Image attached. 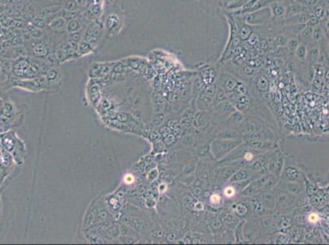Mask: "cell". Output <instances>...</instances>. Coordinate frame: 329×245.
I'll use <instances>...</instances> for the list:
<instances>
[{
    "mask_svg": "<svg viewBox=\"0 0 329 245\" xmlns=\"http://www.w3.org/2000/svg\"><path fill=\"white\" fill-rule=\"evenodd\" d=\"M262 202L267 208L272 209L275 206V198L274 195L270 192L264 193L262 196Z\"/></svg>",
    "mask_w": 329,
    "mask_h": 245,
    "instance_id": "cell-9",
    "label": "cell"
},
{
    "mask_svg": "<svg viewBox=\"0 0 329 245\" xmlns=\"http://www.w3.org/2000/svg\"><path fill=\"white\" fill-rule=\"evenodd\" d=\"M311 36H312V39L315 42H318L321 40L323 37V29L320 25H315L312 27V32H311Z\"/></svg>",
    "mask_w": 329,
    "mask_h": 245,
    "instance_id": "cell-12",
    "label": "cell"
},
{
    "mask_svg": "<svg viewBox=\"0 0 329 245\" xmlns=\"http://www.w3.org/2000/svg\"><path fill=\"white\" fill-rule=\"evenodd\" d=\"M244 71H245V73L247 74H248V75H252V74H253V73H254V69H253V68H252L251 66H250V67L248 66V67L246 68Z\"/></svg>",
    "mask_w": 329,
    "mask_h": 245,
    "instance_id": "cell-31",
    "label": "cell"
},
{
    "mask_svg": "<svg viewBox=\"0 0 329 245\" xmlns=\"http://www.w3.org/2000/svg\"><path fill=\"white\" fill-rule=\"evenodd\" d=\"M250 34H251V30H250V28L248 27V25L243 26L239 31V34L241 36V38H243V39L248 38L250 36Z\"/></svg>",
    "mask_w": 329,
    "mask_h": 245,
    "instance_id": "cell-24",
    "label": "cell"
},
{
    "mask_svg": "<svg viewBox=\"0 0 329 245\" xmlns=\"http://www.w3.org/2000/svg\"><path fill=\"white\" fill-rule=\"evenodd\" d=\"M257 86H258V88H260V90H262V91L267 90V88H268V80H267L266 78L264 77V76H261V77L260 78L259 81H258Z\"/></svg>",
    "mask_w": 329,
    "mask_h": 245,
    "instance_id": "cell-21",
    "label": "cell"
},
{
    "mask_svg": "<svg viewBox=\"0 0 329 245\" xmlns=\"http://www.w3.org/2000/svg\"><path fill=\"white\" fill-rule=\"evenodd\" d=\"M310 9L307 8L306 7L302 6L299 3H291L287 7H286L285 10V19L286 18H289V17L296 16V15L301 14L304 13H308L310 12Z\"/></svg>",
    "mask_w": 329,
    "mask_h": 245,
    "instance_id": "cell-4",
    "label": "cell"
},
{
    "mask_svg": "<svg viewBox=\"0 0 329 245\" xmlns=\"http://www.w3.org/2000/svg\"><path fill=\"white\" fill-rule=\"evenodd\" d=\"M237 136V133L235 132L233 130H224L220 134V138L223 139H233Z\"/></svg>",
    "mask_w": 329,
    "mask_h": 245,
    "instance_id": "cell-19",
    "label": "cell"
},
{
    "mask_svg": "<svg viewBox=\"0 0 329 245\" xmlns=\"http://www.w3.org/2000/svg\"><path fill=\"white\" fill-rule=\"evenodd\" d=\"M299 43H300L299 39H298L297 38L292 37V38L287 40V43L286 45L287 46V48H288V51H289V52L294 53L295 50L296 49V48H297V46L299 45Z\"/></svg>",
    "mask_w": 329,
    "mask_h": 245,
    "instance_id": "cell-15",
    "label": "cell"
},
{
    "mask_svg": "<svg viewBox=\"0 0 329 245\" xmlns=\"http://www.w3.org/2000/svg\"><path fill=\"white\" fill-rule=\"evenodd\" d=\"M186 180L187 181H184L185 184L192 185V184H193V181H195V178H194V176H187Z\"/></svg>",
    "mask_w": 329,
    "mask_h": 245,
    "instance_id": "cell-30",
    "label": "cell"
},
{
    "mask_svg": "<svg viewBox=\"0 0 329 245\" xmlns=\"http://www.w3.org/2000/svg\"><path fill=\"white\" fill-rule=\"evenodd\" d=\"M183 142V144H185V145H192V143L193 142V136H185Z\"/></svg>",
    "mask_w": 329,
    "mask_h": 245,
    "instance_id": "cell-29",
    "label": "cell"
},
{
    "mask_svg": "<svg viewBox=\"0 0 329 245\" xmlns=\"http://www.w3.org/2000/svg\"><path fill=\"white\" fill-rule=\"evenodd\" d=\"M270 18L271 13L269 8H264L255 13L247 15L244 21L248 25H260L267 22L268 20H270Z\"/></svg>",
    "mask_w": 329,
    "mask_h": 245,
    "instance_id": "cell-2",
    "label": "cell"
},
{
    "mask_svg": "<svg viewBox=\"0 0 329 245\" xmlns=\"http://www.w3.org/2000/svg\"><path fill=\"white\" fill-rule=\"evenodd\" d=\"M247 145L250 147H252V149L258 150V151L272 149L273 147L274 146L273 143L267 142V141H264V140H260V139L249 140L247 141Z\"/></svg>",
    "mask_w": 329,
    "mask_h": 245,
    "instance_id": "cell-5",
    "label": "cell"
},
{
    "mask_svg": "<svg viewBox=\"0 0 329 245\" xmlns=\"http://www.w3.org/2000/svg\"><path fill=\"white\" fill-rule=\"evenodd\" d=\"M287 191H289L290 192L293 193V194H296V195L300 193V187L299 186V185L295 184V183H287Z\"/></svg>",
    "mask_w": 329,
    "mask_h": 245,
    "instance_id": "cell-23",
    "label": "cell"
},
{
    "mask_svg": "<svg viewBox=\"0 0 329 245\" xmlns=\"http://www.w3.org/2000/svg\"><path fill=\"white\" fill-rule=\"evenodd\" d=\"M291 197H289L287 194H284V193H281L279 194V197H278V206H279L280 208H285L289 206V203H291V201L290 200Z\"/></svg>",
    "mask_w": 329,
    "mask_h": 245,
    "instance_id": "cell-10",
    "label": "cell"
},
{
    "mask_svg": "<svg viewBox=\"0 0 329 245\" xmlns=\"http://www.w3.org/2000/svg\"><path fill=\"white\" fill-rule=\"evenodd\" d=\"M306 24H296V25H285V33L289 36H299L302 30L306 27Z\"/></svg>",
    "mask_w": 329,
    "mask_h": 245,
    "instance_id": "cell-7",
    "label": "cell"
},
{
    "mask_svg": "<svg viewBox=\"0 0 329 245\" xmlns=\"http://www.w3.org/2000/svg\"><path fill=\"white\" fill-rule=\"evenodd\" d=\"M264 163H265L264 160L260 159V160H258V161H256L254 163H252V165L251 166V168H252V170H255V171H259V170H260L263 168V166L264 165Z\"/></svg>",
    "mask_w": 329,
    "mask_h": 245,
    "instance_id": "cell-25",
    "label": "cell"
},
{
    "mask_svg": "<svg viewBox=\"0 0 329 245\" xmlns=\"http://www.w3.org/2000/svg\"><path fill=\"white\" fill-rule=\"evenodd\" d=\"M319 55H320V53H319V48L315 47V48H313L310 50L307 51L306 59H309V61L315 62V61H317V59H319Z\"/></svg>",
    "mask_w": 329,
    "mask_h": 245,
    "instance_id": "cell-14",
    "label": "cell"
},
{
    "mask_svg": "<svg viewBox=\"0 0 329 245\" xmlns=\"http://www.w3.org/2000/svg\"><path fill=\"white\" fill-rule=\"evenodd\" d=\"M237 85V81L233 78H228L224 83V88L227 92H231Z\"/></svg>",
    "mask_w": 329,
    "mask_h": 245,
    "instance_id": "cell-17",
    "label": "cell"
},
{
    "mask_svg": "<svg viewBox=\"0 0 329 245\" xmlns=\"http://www.w3.org/2000/svg\"><path fill=\"white\" fill-rule=\"evenodd\" d=\"M241 140L233 139H219L214 140L211 144V153L215 159H220L226 155L237 148L241 145Z\"/></svg>",
    "mask_w": 329,
    "mask_h": 245,
    "instance_id": "cell-1",
    "label": "cell"
},
{
    "mask_svg": "<svg viewBox=\"0 0 329 245\" xmlns=\"http://www.w3.org/2000/svg\"><path fill=\"white\" fill-rule=\"evenodd\" d=\"M235 172H236V170L233 167H231V166L230 167H227L222 171L221 177H222V179H224V180H228V179H229L231 176H233Z\"/></svg>",
    "mask_w": 329,
    "mask_h": 245,
    "instance_id": "cell-16",
    "label": "cell"
},
{
    "mask_svg": "<svg viewBox=\"0 0 329 245\" xmlns=\"http://www.w3.org/2000/svg\"><path fill=\"white\" fill-rule=\"evenodd\" d=\"M215 101L217 100L218 102H223L226 99V94H225V91L224 88L219 87L215 90Z\"/></svg>",
    "mask_w": 329,
    "mask_h": 245,
    "instance_id": "cell-20",
    "label": "cell"
},
{
    "mask_svg": "<svg viewBox=\"0 0 329 245\" xmlns=\"http://www.w3.org/2000/svg\"><path fill=\"white\" fill-rule=\"evenodd\" d=\"M252 176V172L251 170H245V169H239L237 172H235L233 175L229 178V181L230 182H237V181H245Z\"/></svg>",
    "mask_w": 329,
    "mask_h": 245,
    "instance_id": "cell-6",
    "label": "cell"
},
{
    "mask_svg": "<svg viewBox=\"0 0 329 245\" xmlns=\"http://www.w3.org/2000/svg\"><path fill=\"white\" fill-rule=\"evenodd\" d=\"M320 0H291V3H296L302 6L306 7L307 8H313Z\"/></svg>",
    "mask_w": 329,
    "mask_h": 245,
    "instance_id": "cell-13",
    "label": "cell"
},
{
    "mask_svg": "<svg viewBox=\"0 0 329 245\" xmlns=\"http://www.w3.org/2000/svg\"><path fill=\"white\" fill-rule=\"evenodd\" d=\"M307 51H308L307 45L300 42L294 53H295L296 57L299 61H305L306 59V56H307Z\"/></svg>",
    "mask_w": 329,
    "mask_h": 245,
    "instance_id": "cell-8",
    "label": "cell"
},
{
    "mask_svg": "<svg viewBox=\"0 0 329 245\" xmlns=\"http://www.w3.org/2000/svg\"><path fill=\"white\" fill-rule=\"evenodd\" d=\"M242 120H243L242 115H241V114L237 113V112H236V113H233V115L230 116V118H229V120L233 122V124L238 123V122L241 121Z\"/></svg>",
    "mask_w": 329,
    "mask_h": 245,
    "instance_id": "cell-26",
    "label": "cell"
},
{
    "mask_svg": "<svg viewBox=\"0 0 329 245\" xmlns=\"http://www.w3.org/2000/svg\"><path fill=\"white\" fill-rule=\"evenodd\" d=\"M224 194L228 197H232L235 194V189L233 188V187H227L225 189V191H224Z\"/></svg>",
    "mask_w": 329,
    "mask_h": 245,
    "instance_id": "cell-27",
    "label": "cell"
},
{
    "mask_svg": "<svg viewBox=\"0 0 329 245\" xmlns=\"http://www.w3.org/2000/svg\"><path fill=\"white\" fill-rule=\"evenodd\" d=\"M212 101H213V98L211 96H208V95H206L203 92V94H201L199 96L198 105H199V106L201 107V109H203V108H206V107L209 106L212 103Z\"/></svg>",
    "mask_w": 329,
    "mask_h": 245,
    "instance_id": "cell-11",
    "label": "cell"
},
{
    "mask_svg": "<svg viewBox=\"0 0 329 245\" xmlns=\"http://www.w3.org/2000/svg\"><path fill=\"white\" fill-rule=\"evenodd\" d=\"M258 191H259L258 187L256 186L255 183L252 182V184L249 185V186L245 189V191H243V194L245 195H247V196H251V195H255Z\"/></svg>",
    "mask_w": 329,
    "mask_h": 245,
    "instance_id": "cell-18",
    "label": "cell"
},
{
    "mask_svg": "<svg viewBox=\"0 0 329 245\" xmlns=\"http://www.w3.org/2000/svg\"><path fill=\"white\" fill-rule=\"evenodd\" d=\"M210 201H211L212 203H219L220 201V195H215V194L213 195L211 197H210Z\"/></svg>",
    "mask_w": 329,
    "mask_h": 245,
    "instance_id": "cell-28",
    "label": "cell"
},
{
    "mask_svg": "<svg viewBox=\"0 0 329 245\" xmlns=\"http://www.w3.org/2000/svg\"><path fill=\"white\" fill-rule=\"evenodd\" d=\"M287 38L283 34H279L275 38V43L278 47L285 46L287 43Z\"/></svg>",
    "mask_w": 329,
    "mask_h": 245,
    "instance_id": "cell-22",
    "label": "cell"
},
{
    "mask_svg": "<svg viewBox=\"0 0 329 245\" xmlns=\"http://www.w3.org/2000/svg\"><path fill=\"white\" fill-rule=\"evenodd\" d=\"M271 13L270 20L273 21H283L285 19L286 7L280 2H274L271 3L269 7Z\"/></svg>",
    "mask_w": 329,
    "mask_h": 245,
    "instance_id": "cell-3",
    "label": "cell"
}]
</instances>
